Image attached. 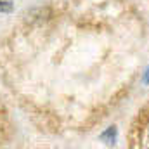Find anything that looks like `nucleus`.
<instances>
[{"mask_svg": "<svg viewBox=\"0 0 149 149\" xmlns=\"http://www.w3.org/2000/svg\"><path fill=\"white\" fill-rule=\"evenodd\" d=\"M144 81H146V83H149V68H148V71L144 73Z\"/></svg>", "mask_w": 149, "mask_h": 149, "instance_id": "7ed1b4c3", "label": "nucleus"}, {"mask_svg": "<svg viewBox=\"0 0 149 149\" xmlns=\"http://www.w3.org/2000/svg\"><path fill=\"white\" fill-rule=\"evenodd\" d=\"M101 139H102L108 146L114 144V139H116V128H114V127H109L104 134H101Z\"/></svg>", "mask_w": 149, "mask_h": 149, "instance_id": "f257e3e1", "label": "nucleus"}, {"mask_svg": "<svg viewBox=\"0 0 149 149\" xmlns=\"http://www.w3.org/2000/svg\"><path fill=\"white\" fill-rule=\"evenodd\" d=\"M0 10L2 12H10L12 10V3L10 2H0Z\"/></svg>", "mask_w": 149, "mask_h": 149, "instance_id": "f03ea898", "label": "nucleus"}]
</instances>
